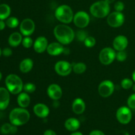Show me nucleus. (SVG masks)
Returning a JSON list of instances; mask_svg holds the SVG:
<instances>
[{
	"label": "nucleus",
	"mask_w": 135,
	"mask_h": 135,
	"mask_svg": "<svg viewBox=\"0 0 135 135\" xmlns=\"http://www.w3.org/2000/svg\"><path fill=\"white\" fill-rule=\"evenodd\" d=\"M22 39L23 38H22V35L21 33L15 32L9 36V39H8V43H9V46L11 47H16L19 46L21 44H22Z\"/></svg>",
	"instance_id": "412c9836"
},
{
	"label": "nucleus",
	"mask_w": 135,
	"mask_h": 135,
	"mask_svg": "<svg viewBox=\"0 0 135 135\" xmlns=\"http://www.w3.org/2000/svg\"><path fill=\"white\" fill-rule=\"evenodd\" d=\"M131 109L129 107L122 106L119 108L116 112V118L117 121L123 125H127L132 119Z\"/></svg>",
	"instance_id": "0eeeda50"
},
{
	"label": "nucleus",
	"mask_w": 135,
	"mask_h": 135,
	"mask_svg": "<svg viewBox=\"0 0 135 135\" xmlns=\"http://www.w3.org/2000/svg\"><path fill=\"white\" fill-rule=\"evenodd\" d=\"M70 135H83V133H80V132L75 131V132H73L72 134H71Z\"/></svg>",
	"instance_id": "ea45409f"
},
{
	"label": "nucleus",
	"mask_w": 135,
	"mask_h": 135,
	"mask_svg": "<svg viewBox=\"0 0 135 135\" xmlns=\"http://www.w3.org/2000/svg\"><path fill=\"white\" fill-rule=\"evenodd\" d=\"M19 29L22 35L29 36L32 34L35 30V23L31 18H25L19 25Z\"/></svg>",
	"instance_id": "f8f14e48"
},
{
	"label": "nucleus",
	"mask_w": 135,
	"mask_h": 135,
	"mask_svg": "<svg viewBox=\"0 0 135 135\" xmlns=\"http://www.w3.org/2000/svg\"><path fill=\"white\" fill-rule=\"evenodd\" d=\"M6 26L10 28H15L19 25V21L17 17H10L7 18L5 21Z\"/></svg>",
	"instance_id": "a878e982"
},
{
	"label": "nucleus",
	"mask_w": 135,
	"mask_h": 135,
	"mask_svg": "<svg viewBox=\"0 0 135 135\" xmlns=\"http://www.w3.org/2000/svg\"><path fill=\"white\" fill-rule=\"evenodd\" d=\"M73 65V71L76 74H83L86 70V65L85 63H82V62H79V63H74L72 64Z\"/></svg>",
	"instance_id": "393cba45"
},
{
	"label": "nucleus",
	"mask_w": 135,
	"mask_h": 135,
	"mask_svg": "<svg viewBox=\"0 0 135 135\" xmlns=\"http://www.w3.org/2000/svg\"><path fill=\"white\" fill-rule=\"evenodd\" d=\"M11 13V9L9 5L2 3L0 5V20H6L9 18Z\"/></svg>",
	"instance_id": "b1692460"
},
{
	"label": "nucleus",
	"mask_w": 135,
	"mask_h": 135,
	"mask_svg": "<svg viewBox=\"0 0 135 135\" xmlns=\"http://www.w3.org/2000/svg\"><path fill=\"white\" fill-rule=\"evenodd\" d=\"M54 34L58 42L63 45H68L73 41L75 33L69 26L66 24H60L54 28Z\"/></svg>",
	"instance_id": "f257e3e1"
},
{
	"label": "nucleus",
	"mask_w": 135,
	"mask_h": 135,
	"mask_svg": "<svg viewBox=\"0 0 135 135\" xmlns=\"http://www.w3.org/2000/svg\"><path fill=\"white\" fill-rule=\"evenodd\" d=\"M105 1H106L108 3L111 4V3H113L115 1V0H105Z\"/></svg>",
	"instance_id": "79ce46f5"
},
{
	"label": "nucleus",
	"mask_w": 135,
	"mask_h": 135,
	"mask_svg": "<svg viewBox=\"0 0 135 135\" xmlns=\"http://www.w3.org/2000/svg\"><path fill=\"white\" fill-rule=\"evenodd\" d=\"M116 58V52L112 47H104L99 54V60L102 64L108 65L113 63Z\"/></svg>",
	"instance_id": "423d86ee"
},
{
	"label": "nucleus",
	"mask_w": 135,
	"mask_h": 135,
	"mask_svg": "<svg viewBox=\"0 0 135 135\" xmlns=\"http://www.w3.org/2000/svg\"><path fill=\"white\" fill-rule=\"evenodd\" d=\"M84 45H85L86 47L90 48V47H94V46H95V44H96V39H95L94 37L89 36H88L86 38L85 40H84Z\"/></svg>",
	"instance_id": "2f4dec72"
},
{
	"label": "nucleus",
	"mask_w": 135,
	"mask_h": 135,
	"mask_svg": "<svg viewBox=\"0 0 135 135\" xmlns=\"http://www.w3.org/2000/svg\"><path fill=\"white\" fill-rule=\"evenodd\" d=\"M44 135H57V134L54 131L51 130V129H48L44 132Z\"/></svg>",
	"instance_id": "4c0bfd02"
},
{
	"label": "nucleus",
	"mask_w": 135,
	"mask_h": 135,
	"mask_svg": "<svg viewBox=\"0 0 135 135\" xmlns=\"http://www.w3.org/2000/svg\"><path fill=\"white\" fill-rule=\"evenodd\" d=\"M98 93L102 97L108 98L112 95L115 90L114 84L112 81L105 80L102 82L98 86Z\"/></svg>",
	"instance_id": "9d476101"
},
{
	"label": "nucleus",
	"mask_w": 135,
	"mask_h": 135,
	"mask_svg": "<svg viewBox=\"0 0 135 135\" xmlns=\"http://www.w3.org/2000/svg\"><path fill=\"white\" fill-rule=\"evenodd\" d=\"M31 102L30 96L26 92H21L18 94L17 97V104L19 107L22 108H26L29 106Z\"/></svg>",
	"instance_id": "4be33fe9"
},
{
	"label": "nucleus",
	"mask_w": 135,
	"mask_h": 135,
	"mask_svg": "<svg viewBox=\"0 0 135 135\" xmlns=\"http://www.w3.org/2000/svg\"><path fill=\"white\" fill-rule=\"evenodd\" d=\"M127 57V54L126 51L125 50L123 51H119L116 53V58L118 61L119 62H123L126 60Z\"/></svg>",
	"instance_id": "473e14b6"
},
{
	"label": "nucleus",
	"mask_w": 135,
	"mask_h": 135,
	"mask_svg": "<svg viewBox=\"0 0 135 135\" xmlns=\"http://www.w3.org/2000/svg\"><path fill=\"white\" fill-rule=\"evenodd\" d=\"M5 86L8 90L12 94H18L23 90V83L18 75L10 74L5 78Z\"/></svg>",
	"instance_id": "7ed1b4c3"
},
{
	"label": "nucleus",
	"mask_w": 135,
	"mask_h": 135,
	"mask_svg": "<svg viewBox=\"0 0 135 135\" xmlns=\"http://www.w3.org/2000/svg\"><path fill=\"white\" fill-rule=\"evenodd\" d=\"M48 46V41L44 36H39L34 41L33 47L34 51L38 54H42L47 50Z\"/></svg>",
	"instance_id": "4468645a"
},
{
	"label": "nucleus",
	"mask_w": 135,
	"mask_h": 135,
	"mask_svg": "<svg viewBox=\"0 0 135 135\" xmlns=\"http://www.w3.org/2000/svg\"><path fill=\"white\" fill-rule=\"evenodd\" d=\"M114 9L116 11L122 12L125 9V5L122 1H117L114 5Z\"/></svg>",
	"instance_id": "f704fd0d"
},
{
	"label": "nucleus",
	"mask_w": 135,
	"mask_h": 135,
	"mask_svg": "<svg viewBox=\"0 0 135 135\" xmlns=\"http://www.w3.org/2000/svg\"><path fill=\"white\" fill-rule=\"evenodd\" d=\"M127 105L131 109H135V93L128 98Z\"/></svg>",
	"instance_id": "72a5a7b5"
},
{
	"label": "nucleus",
	"mask_w": 135,
	"mask_h": 135,
	"mask_svg": "<svg viewBox=\"0 0 135 135\" xmlns=\"http://www.w3.org/2000/svg\"><path fill=\"white\" fill-rule=\"evenodd\" d=\"M73 22L76 27L83 29L88 26L90 23V17L88 13L85 11L77 12L74 15Z\"/></svg>",
	"instance_id": "1a4fd4ad"
},
{
	"label": "nucleus",
	"mask_w": 135,
	"mask_h": 135,
	"mask_svg": "<svg viewBox=\"0 0 135 135\" xmlns=\"http://www.w3.org/2000/svg\"><path fill=\"white\" fill-rule=\"evenodd\" d=\"M5 26H6V23L4 20H0V30H4Z\"/></svg>",
	"instance_id": "58836bf2"
},
{
	"label": "nucleus",
	"mask_w": 135,
	"mask_h": 135,
	"mask_svg": "<svg viewBox=\"0 0 135 135\" xmlns=\"http://www.w3.org/2000/svg\"><path fill=\"white\" fill-rule=\"evenodd\" d=\"M90 12L94 17L102 18L108 17L110 12V6L105 0L98 1L94 3L90 7Z\"/></svg>",
	"instance_id": "20e7f679"
},
{
	"label": "nucleus",
	"mask_w": 135,
	"mask_h": 135,
	"mask_svg": "<svg viewBox=\"0 0 135 135\" xmlns=\"http://www.w3.org/2000/svg\"><path fill=\"white\" fill-rule=\"evenodd\" d=\"M88 36L86 32L84 30H82V29L78 30V31L75 33V37H76V40L80 42H84V40H86V38Z\"/></svg>",
	"instance_id": "bb28decb"
},
{
	"label": "nucleus",
	"mask_w": 135,
	"mask_h": 135,
	"mask_svg": "<svg viewBox=\"0 0 135 135\" xmlns=\"http://www.w3.org/2000/svg\"><path fill=\"white\" fill-rule=\"evenodd\" d=\"M47 94L53 100H59L63 96L61 88L57 84H51L47 89Z\"/></svg>",
	"instance_id": "ddd939ff"
},
{
	"label": "nucleus",
	"mask_w": 135,
	"mask_h": 135,
	"mask_svg": "<svg viewBox=\"0 0 135 135\" xmlns=\"http://www.w3.org/2000/svg\"><path fill=\"white\" fill-rule=\"evenodd\" d=\"M13 54L12 50L9 47H5L2 50V55L5 57H10Z\"/></svg>",
	"instance_id": "c9c22d12"
},
{
	"label": "nucleus",
	"mask_w": 135,
	"mask_h": 135,
	"mask_svg": "<svg viewBox=\"0 0 135 135\" xmlns=\"http://www.w3.org/2000/svg\"><path fill=\"white\" fill-rule=\"evenodd\" d=\"M80 123L79 119L74 117L67 119L65 122V127L67 131L71 132H75L80 128Z\"/></svg>",
	"instance_id": "aec40b11"
},
{
	"label": "nucleus",
	"mask_w": 135,
	"mask_h": 135,
	"mask_svg": "<svg viewBox=\"0 0 135 135\" xmlns=\"http://www.w3.org/2000/svg\"><path fill=\"white\" fill-rule=\"evenodd\" d=\"M1 55H2V50H1V47H0V57H1Z\"/></svg>",
	"instance_id": "a18cd8bd"
},
{
	"label": "nucleus",
	"mask_w": 135,
	"mask_h": 135,
	"mask_svg": "<svg viewBox=\"0 0 135 135\" xmlns=\"http://www.w3.org/2000/svg\"><path fill=\"white\" fill-rule=\"evenodd\" d=\"M89 135H105L102 131L100 130H94L90 132Z\"/></svg>",
	"instance_id": "e433bc0d"
},
{
	"label": "nucleus",
	"mask_w": 135,
	"mask_h": 135,
	"mask_svg": "<svg viewBox=\"0 0 135 135\" xmlns=\"http://www.w3.org/2000/svg\"><path fill=\"white\" fill-rule=\"evenodd\" d=\"M55 17L63 24H69L73 21L74 13L71 7L67 5H61L55 11Z\"/></svg>",
	"instance_id": "39448f33"
},
{
	"label": "nucleus",
	"mask_w": 135,
	"mask_h": 135,
	"mask_svg": "<svg viewBox=\"0 0 135 135\" xmlns=\"http://www.w3.org/2000/svg\"><path fill=\"white\" fill-rule=\"evenodd\" d=\"M133 79H128V78H125V79H123L121 80V86L123 89L125 90H129L130 88H132L133 85Z\"/></svg>",
	"instance_id": "cd10ccee"
},
{
	"label": "nucleus",
	"mask_w": 135,
	"mask_h": 135,
	"mask_svg": "<svg viewBox=\"0 0 135 135\" xmlns=\"http://www.w3.org/2000/svg\"><path fill=\"white\" fill-rule=\"evenodd\" d=\"M36 90V86L32 83H27L23 86V90L28 94H32Z\"/></svg>",
	"instance_id": "c85d7f7f"
},
{
	"label": "nucleus",
	"mask_w": 135,
	"mask_h": 135,
	"mask_svg": "<svg viewBox=\"0 0 135 135\" xmlns=\"http://www.w3.org/2000/svg\"><path fill=\"white\" fill-rule=\"evenodd\" d=\"M30 115L26 108H16L11 111L9 115L10 123L15 126H22L25 125L30 120Z\"/></svg>",
	"instance_id": "f03ea898"
},
{
	"label": "nucleus",
	"mask_w": 135,
	"mask_h": 135,
	"mask_svg": "<svg viewBox=\"0 0 135 135\" xmlns=\"http://www.w3.org/2000/svg\"><path fill=\"white\" fill-rule=\"evenodd\" d=\"M55 71L57 75L62 76H68L73 71V65L67 61H59L55 65Z\"/></svg>",
	"instance_id": "9b49d317"
},
{
	"label": "nucleus",
	"mask_w": 135,
	"mask_h": 135,
	"mask_svg": "<svg viewBox=\"0 0 135 135\" xmlns=\"http://www.w3.org/2000/svg\"><path fill=\"white\" fill-rule=\"evenodd\" d=\"M132 79H133V81L135 83V70L133 71V74H132Z\"/></svg>",
	"instance_id": "a19ab883"
},
{
	"label": "nucleus",
	"mask_w": 135,
	"mask_h": 135,
	"mask_svg": "<svg viewBox=\"0 0 135 135\" xmlns=\"http://www.w3.org/2000/svg\"><path fill=\"white\" fill-rule=\"evenodd\" d=\"M33 44H34V42H33L32 39L30 36H25L22 39V45L25 48H30L32 46Z\"/></svg>",
	"instance_id": "7c9ffc66"
},
{
	"label": "nucleus",
	"mask_w": 135,
	"mask_h": 135,
	"mask_svg": "<svg viewBox=\"0 0 135 135\" xmlns=\"http://www.w3.org/2000/svg\"><path fill=\"white\" fill-rule=\"evenodd\" d=\"M132 89H133V90L134 91V92H135V83L134 84H133V86H132Z\"/></svg>",
	"instance_id": "37998d69"
},
{
	"label": "nucleus",
	"mask_w": 135,
	"mask_h": 135,
	"mask_svg": "<svg viewBox=\"0 0 135 135\" xmlns=\"http://www.w3.org/2000/svg\"><path fill=\"white\" fill-rule=\"evenodd\" d=\"M33 112L37 117L40 118H46L50 113V109L46 104L38 103L34 106Z\"/></svg>",
	"instance_id": "f3484780"
},
{
	"label": "nucleus",
	"mask_w": 135,
	"mask_h": 135,
	"mask_svg": "<svg viewBox=\"0 0 135 135\" xmlns=\"http://www.w3.org/2000/svg\"><path fill=\"white\" fill-rule=\"evenodd\" d=\"M129 41L127 38L123 35H119L113 41V49L116 51H123L127 47Z\"/></svg>",
	"instance_id": "2eb2a0df"
},
{
	"label": "nucleus",
	"mask_w": 135,
	"mask_h": 135,
	"mask_svg": "<svg viewBox=\"0 0 135 135\" xmlns=\"http://www.w3.org/2000/svg\"><path fill=\"white\" fill-rule=\"evenodd\" d=\"M65 47L59 42H52V43L48 44L47 47V52L49 55L52 56H56L60 54H63Z\"/></svg>",
	"instance_id": "a211bd4d"
},
{
	"label": "nucleus",
	"mask_w": 135,
	"mask_h": 135,
	"mask_svg": "<svg viewBox=\"0 0 135 135\" xmlns=\"http://www.w3.org/2000/svg\"><path fill=\"white\" fill-rule=\"evenodd\" d=\"M125 22V16L122 12L114 11L108 15L107 22L113 28H118L122 26Z\"/></svg>",
	"instance_id": "6e6552de"
},
{
	"label": "nucleus",
	"mask_w": 135,
	"mask_h": 135,
	"mask_svg": "<svg viewBox=\"0 0 135 135\" xmlns=\"http://www.w3.org/2000/svg\"><path fill=\"white\" fill-rule=\"evenodd\" d=\"M12 124L11 123H5L0 128V132L2 134H11V131Z\"/></svg>",
	"instance_id": "c756f323"
},
{
	"label": "nucleus",
	"mask_w": 135,
	"mask_h": 135,
	"mask_svg": "<svg viewBox=\"0 0 135 135\" xmlns=\"http://www.w3.org/2000/svg\"><path fill=\"white\" fill-rule=\"evenodd\" d=\"M2 73H1V71H0V81H1V80L2 79Z\"/></svg>",
	"instance_id": "c03bdc74"
},
{
	"label": "nucleus",
	"mask_w": 135,
	"mask_h": 135,
	"mask_svg": "<svg viewBox=\"0 0 135 135\" xmlns=\"http://www.w3.org/2000/svg\"><path fill=\"white\" fill-rule=\"evenodd\" d=\"M10 92L5 87H0V110H5L10 102Z\"/></svg>",
	"instance_id": "dca6fc26"
},
{
	"label": "nucleus",
	"mask_w": 135,
	"mask_h": 135,
	"mask_svg": "<svg viewBox=\"0 0 135 135\" xmlns=\"http://www.w3.org/2000/svg\"><path fill=\"white\" fill-rule=\"evenodd\" d=\"M86 109V104L84 100L80 98L75 99L72 103V110L75 114H83Z\"/></svg>",
	"instance_id": "6ab92c4d"
},
{
	"label": "nucleus",
	"mask_w": 135,
	"mask_h": 135,
	"mask_svg": "<svg viewBox=\"0 0 135 135\" xmlns=\"http://www.w3.org/2000/svg\"><path fill=\"white\" fill-rule=\"evenodd\" d=\"M34 63L32 59L30 58H26L21 61L19 65V69L22 73H28L30 72L33 68Z\"/></svg>",
	"instance_id": "5701e85b"
}]
</instances>
